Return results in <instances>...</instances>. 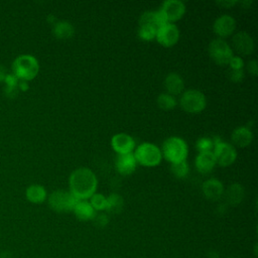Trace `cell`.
I'll use <instances>...</instances> for the list:
<instances>
[{
	"label": "cell",
	"instance_id": "10",
	"mask_svg": "<svg viewBox=\"0 0 258 258\" xmlns=\"http://www.w3.org/2000/svg\"><path fill=\"white\" fill-rule=\"evenodd\" d=\"M164 14L167 22L172 23L180 19L185 12V5L180 0H165L159 8Z\"/></svg>",
	"mask_w": 258,
	"mask_h": 258
},
{
	"label": "cell",
	"instance_id": "35",
	"mask_svg": "<svg viewBox=\"0 0 258 258\" xmlns=\"http://www.w3.org/2000/svg\"><path fill=\"white\" fill-rule=\"evenodd\" d=\"M28 88H29L28 82L19 80V83H18V89H19V90H21V91H27Z\"/></svg>",
	"mask_w": 258,
	"mask_h": 258
},
{
	"label": "cell",
	"instance_id": "19",
	"mask_svg": "<svg viewBox=\"0 0 258 258\" xmlns=\"http://www.w3.org/2000/svg\"><path fill=\"white\" fill-rule=\"evenodd\" d=\"M73 212L80 221L93 220L96 214V211L93 209L90 202L87 200L78 201L73 209Z\"/></svg>",
	"mask_w": 258,
	"mask_h": 258
},
{
	"label": "cell",
	"instance_id": "37",
	"mask_svg": "<svg viewBox=\"0 0 258 258\" xmlns=\"http://www.w3.org/2000/svg\"><path fill=\"white\" fill-rule=\"evenodd\" d=\"M8 73H7V71H6V69L3 67V66H1L0 64V82H4V79H5V77H6V75H7Z\"/></svg>",
	"mask_w": 258,
	"mask_h": 258
},
{
	"label": "cell",
	"instance_id": "16",
	"mask_svg": "<svg viewBox=\"0 0 258 258\" xmlns=\"http://www.w3.org/2000/svg\"><path fill=\"white\" fill-rule=\"evenodd\" d=\"M216 164V158L213 151L199 152L195 159V166L201 173H208L212 171Z\"/></svg>",
	"mask_w": 258,
	"mask_h": 258
},
{
	"label": "cell",
	"instance_id": "11",
	"mask_svg": "<svg viewBox=\"0 0 258 258\" xmlns=\"http://www.w3.org/2000/svg\"><path fill=\"white\" fill-rule=\"evenodd\" d=\"M236 28V20L229 14H223L217 17L213 23L214 32L220 38L231 35Z\"/></svg>",
	"mask_w": 258,
	"mask_h": 258
},
{
	"label": "cell",
	"instance_id": "36",
	"mask_svg": "<svg viewBox=\"0 0 258 258\" xmlns=\"http://www.w3.org/2000/svg\"><path fill=\"white\" fill-rule=\"evenodd\" d=\"M237 3V1H217V4L222 5V6H226V7H230L232 5H235Z\"/></svg>",
	"mask_w": 258,
	"mask_h": 258
},
{
	"label": "cell",
	"instance_id": "9",
	"mask_svg": "<svg viewBox=\"0 0 258 258\" xmlns=\"http://www.w3.org/2000/svg\"><path fill=\"white\" fill-rule=\"evenodd\" d=\"M155 38L158 43L165 47L172 46L179 39V29L175 24L167 22L157 29Z\"/></svg>",
	"mask_w": 258,
	"mask_h": 258
},
{
	"label": "cell",
	"instance_id": "25",
	"mask_svg": "<svg viewBox=\"0 0 258 258\" xmlns=\"http://www.w3.org/2000/svg\"><path fill=\"white\" fill-rule=\"evenodd\" d=\"M170 171L177 178H184L189 172V167L186 161H181L177 163H170Z\"/></svg>",
	"mask_w": 258,
	"mask_h": 258
},
{
	"label": "cell",
	"instance_id": "8",
	"mask_svg": "<svg viewBox=\"0 0 258 258\" xmlns=\"http://www.w3.org/2000/svg\"><path fill=\"white\" fill-rule=\"evenodd\" d=\"M214 141V155L216 158V163L221 166H228L235 162L237 158L236 148L228 142H224L217 138L213 139Z\"/></svg>",
	"mask_w": 258,
	"mask_h": 258
},
{
	"label": "cell",
	"instance_id": "6",
	"mask_svg": "<svg viewBox=\"0 0 258 258\" xmlns=\"http://www.w3.org/2000/svg\"><path fill=\"white\" fill-rule=\"evenodd\" d=\"M78 200L70 192V190L56 189L48 196V206L57 213H67L73 211Z\"/></svg>",
	"mask_w": 258,
	"mask_h": 258
},
{
	"label": "cell",
	"instance_id": "2",
	"mask_svg": "<svg viewBox=\"0 0 258 258\" xmlns=\"http://www.w3.org/2000/svg\"><path fill=\"white\" fill-rule=\"evenodd\" d=\"M12 72L19 80L28 82L34 79L39 72L38 60L32 54H20L12 62Z\"/></svg>",
	"mask_w": 258,
	"mask_h": 258
},
{
	"label": "cell",
	"instance_id": "24",
	"mask_svg": "<svg viewBox=\"0 0 258 258\" xmlns=\"http://www.w3.org/2000/svg\"><path fill=\"white\" fill-rule=\"evenodd\" d=\"M157 105L163 110H171L176 106V99L174 96L168 93L159 94L157 97Z\"/></svg>",
	"mask_w": 258,
	"mask_h": 258
},
{
	"label": "cell",
	"instance_id": "1",
	"mask_svg": "<svg viewBox=\"0 0 258 258\" xmlns=\"http://www.w3.org/2000/svg\"><path fill=\"white\" fill-rule=\"evenodd\" d=\"M69 185L70 192L78 201L88 200L96 192L98 179L89 167H79L71 173Z\"/></svg>",
	"mask_w": 258,
	"mask_h": 258
},
{
	"label": "cell",
	"instance_id": "22",
	"mask_svg": "<svg viewBox=\"0 0 258 258\" xmlns=\"http://www.w3.org/2000/svg\"><path fill=\"white\" fill-rule=\"evenodd\" d=\"M52 33L56 38L67 39L74 35L75 28L73 24L67 20L56 21L52 27Z\"/></svg>",
	"mask_w": 258,
	"mask_h": 258
},
{
	"label": "cell",
	"instance_id": "34",
	"mask_svg": "<svg viewBox=\"0 0 258 258\" xmlns=\"http://www.w3.org/2000/svg\"><path fill=\"white\" fill-rule=\"evenodd\" d=\"M4 93L8 98H14L18 93V87H5Z\"/></svg>",
	"mask_w": 258,
	"mask_h": 258
},
{
	"label": "cell",
	"instance_id": "33",
	"mask_svg": "<svg viewBox=\"0 0 258 258\" xmlns=\"http://www.w3.org/2000/svg\"><path fill=\"white\" fill-rule=\"evenodd\" d=\"M246 69L248 73L252 76H257L258 74V67H257V61L256 60H249L246 64Z\"/></svg>",
	"mask_w": 258,
	"mask_h": 258
},
{
	"label": "cell",
	"instance_id": "12",
	"mask_svg": "<svg viewBox=\"0 0 258 258\" xmlns=\"http://www.w3.org/2000/svg\"><path fill=\"white\" fill-rule=\"evenodd\" d=\"M233 46L242 55H248L254 50V40L246 31L236 32L232 38Z\"/></svg>",
	"mask_w": 258,
	"mask_h": 258
},
{
	"label": "cell",
	"instance_id": "7",
	"mask_svg": "<svg viewBox=\"0 0 258 258\" xmlns=\"http://www.w3.org/2000/svg\"><path fill=\"white\" fill-rule=\"evenodd\" d=\"M208 51L210 56L215 60V62L221 66L228 64L230 59L234 55L233 49L229 45V43L225 39L220 37L215 38L210 42Z\"/></svg>",
	"mask_w": 258,
	"mask_h": 258
},
{
	"label": "cell",
	"instance_id": "26",
	"mask_svg": "<svg viewBox=\"0 0 258 258\" xmlns=\"http://www.w3.org/2000/svg\"><path fill=\"white\" fill-rule=\"evenodd\" d=\"M157 29L153 25H138V36L143 40H151L155 38Z\"/></svg>",
	"mask_w": 258,
	"mask_h": 258
},
{
	"label": "cell",
	"instance_id": "32",
	"mask_svg": "<svg viewBox=\"0 0 258 258\" xmlns=\"http://www.w3.org/2000/svg\"><path fill=\"white\" fill-rule=\"evenodd\" d=\"M4 83L7 87H18L19 79L13 74H7L4 79Z\"/></svg>",
	"mask_w": 258,
	"mask_h": 258
},
{
	"label": "cell",
	"instance_id": "15",
	"mask_svg": "<svg viewBox=\"0 0 258 258\" xmlns=\"http://www.w3.org/2000/svg\"><path fill=\"white\" fill-rule=\"evenodd\" d=\"M136 165L137 161L132 152L126 154H118L115 160V167L117 171L122 175H129L133 173L136 169Z\"/></svg>",
	"mask_w": 258,
	"mask_h": 258
},
{
	"label": "cell",
	"instance_id": "20",
	"mask_svg": "<svg viewBox=\"0 0 258 258\" xmlns=\"http://www.w3.org/2000/svg\"><path fill=\"white\" fill-rule=\"evenodd\" d=\"M26 199L32 204H41L46 200V189L40 184H30L25 190Z\"/></svg>",
	"mask_w": 258,
	"mask_h": 258
},
{
	"label": "cell",
	"instance_id": "18",
	"mask_svg": "<svg viewBox=\"0 0 258 258\" xmlns=\"http://www.w3.org/2000/svg\"><path fill=\"white\" fill-rule=\"evenodd\" d=\"M233 143L239 147L248 146L253 139V133L247 126H239L235 128L231 134Z\"/></svg>",
	"mask_w": 258,
	"mask_h": 258
},
{
	"label": "cell",
	"instance_id": "14",
	"mask_svg": "<svg viewBox=\"0 0 258 258\" xmlns=\"http://www.w3.org/2000/svg\"><path fill=\"white\" fill-rule=\"evenodd\" d=\"M204 196L211 201H218L224 195V184L217 178H209L202 184Z\"/></svg>",
	"mask_w": 258,
	"mask_h": 258
},
{
	"label": "cell",
	"instance_id": "4",
	"mask_svg": "<svg viewBox=\"0 0 258 258\" xmlns=\"http://www.w3.org/2000/svg\"><path fill=\"white\" fill-rule=\"evenodd\" d=\"M133 154L137 163L144 166L158 165L162 158L160 148L151 142H143L139 144Z\"/></svg>",
	"mask_w": 258,
	"mask_h": 258
},
{
	"label": "cell",
	"instance_id": "31",
	"mask_svg": "<svg viewBox=\"0 0 258 258\" xmlns=\"http://www.w3.org/2000/svg\"><path fill=\"white\" fill-rule=\"evenodd\" d=\"M228 64L230 66V69L240 70V69H243V67H244V61H243V59H242L241 56L233 55Z\"/></svg>",
	"mask_w": 258,
	"mask_h": 258
},
{
	"label": "cell",
	"instance_id": "23",
	"mask_svg": "<svg viewBox=\"0 0 258 258\" xmlns=\"http://www.w3.org/2000/svg\"><path fill=\"white\" fill-rule=\"evenodd\" d=\"M107 198V205H106V211L113 213V214H119L122 212L124 207V201L123 198L118 194H111Z\"/></svg>",
	"mask_w": 258,
	"mask_h": 258
},
{
	"label": "cell",
	"instance_id": "21",
	"mask_svg": "<svg viewBox=\"0 0 258 258\" xmlns=\"http://www.w3.org/2000/svg\"><path fill=\"white\" fill-rule=\"evenodd\" d=\"M245 195V190L244 187L238 183V182H234L232 184H230L227 189H226V200L230 205L236 206L238 204H240L244 198Z\"/></svg>",
	"mask_w": 258,
	"mask_h": 258
},
{
	"label": "cell",
	"instance_id": "5",
	"mask_svg": "<svg viewBox=\"0 0 258 258\" xmlns=\"http://www.w3.org/2000/svg\"><path fill=\"white\" fill-rule=\"evenodd\" d=\"M180 107L187 113H200L207 105L204 93L196 89H188L182 92L179 99Z\"/></svg>",
	"mask_w": 258,
	"mask_h": 258
},
{
	"label": "cell",
	"instance_id": "29",
	"mask_svg": "<svg viewBox=\"0 0 258 258\" xmlns=\"http://www.w3.org/2000/svg\"><path fill=\"white\" fill-rule=\"evenodd\" d=\"M228 77L233 82H241L244 79V71L243 69H240V70L229 69Z\"/></svg>",
	"mask_w": 258,
	"mask_h": 258
},
{
	"label": "cell",
	"instance_id": "27",
	"mask_svg": "<svg viewBox=\"0 0 258 258\" xmlns=\"http://www.w3.org/2000/svg\"><path fill=\"white\" fill-rule=\"evenodd\" d=\"M90 204L95 211H104V210H106L107 198L102 194L95 192L90 198Z\"/></svg>",
	"mask_w": 258,
	"mask_h": 258
},
{
	"label": "cell",
	"instance_id": "3",
	"mask_svg": "<svg viewBox=\"0 0 258 258\" xmlns=\"http://www.w3.org/2000/svg\"><path fill=\"white\" fill-rule=\"evenodd\" d=\"M160 150L162 156H164V158L170 163L185 161L188 152L186 142L177 136H170L166 138L163 141Z\"/></svg>",
	"mask_w": 258,
	"mask_h": 258
},
{
	"label": "cell",
	"instance_id": "30",
	"mask_svg": "<svg viewBox=\"0 0 258 258\" xmlns=\"http://www.w3.org/2000/svg\"><path fill=\"white\" fill-rule=\"evenodd\" d=\"M93 221H94L96 226H98V227H105L109 223V218H108V216L106 214L100 213V214H95V216L93 218Z\"/></svg>",
	"mask_w": 258,
	"mask_h": 258
},
{
	"label": "cell",
	"instance_id": "17",
	"mask_svg": "<svg viewBox=\"0 0 258 258\" xmlns=\"http://www.w3.org/2000/svg\"><path fill=\"white\" fill-rule=\"evenodd\" d=\"M164 88L167 91L166 93L172 96L179 95L184 89L183 79L177 73H169L164 79Z\"/></svg>",
	"mask_w": 258,
	"mask_h": 258
},
{
	"label": "cell",
	"instance_id": "13",
	"mask_svg": "<svg viewBox=\"0 0 258 258\" xmlns=\"http://www.w3.org/2000/svg\"><path fill=\"white\" fill-rule=\"evenodd\" d=\"M111 145L118 154L131 153L135 147V140L127 133H117L113 135Z\"/></svg>",
	"mask_w": 258,
	"mask_h": 258
},
{
	"label": "cell",
	"instance_id": "38",
	"mask_svg": "<svg viewBox=\"0 0 258 258\" xmlns=\"http://www.w3.org/2000/svg\"><path fill=\"white\" fill-rule=\"evenodd\" d=\"M0 258H12V256L9 251H2L0 253Z\"/></svg>",
	"mask_w": 258,
	"mask_h": 258
},
{
	"label": "cell",
	"instance_id": "28",
	"mask_svg": "<svg viewBox=\"0 0 258 258\" xmlns=\"http://www.w3.org/2000/svg\"><path fill=\"white\" fill-rule=\"evenodd\" d=\"M196 146L199 152L212 151V149L214 148V141L212 138H209V137H201L198 139Z\"/></svg>",
	"mask_w": 258,
	"mask_h": 258
}]
</instances>
